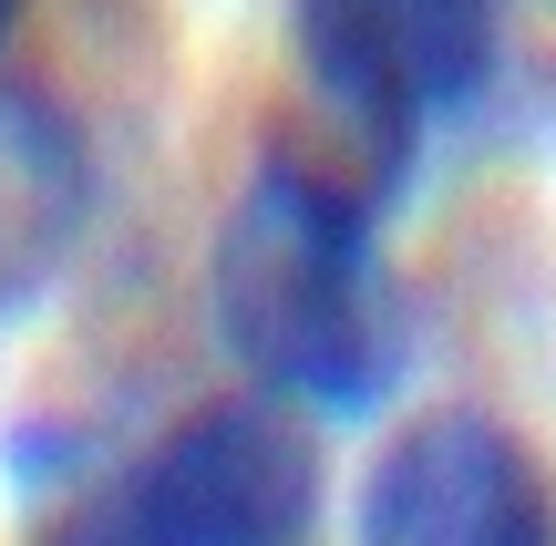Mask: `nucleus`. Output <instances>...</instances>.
<instances>
[{"mask_svg": "<svg viewBox=\"0 0 556 546\" xmlns=\"http://www.w3.org/2000/svg\"><path fill=\"white\" fill-rule=\"evenodd\" d=\"M289 31L309 93L381 176L495 82V0H289Z\"/></svg>", "mask_w": 556, "mask_h": 546, "instance_id": "7ed1b4c3", "label": "nucleus"}, {"mask_svg": "<svg viewBox=\"0 0 556 546\" xmlns=\"http://www.w3.org/2000/svg\"><path fill=\"white\" fill-rule=\"evenodd\" d=\"M11 31H21V0H0V41H11Z\"/></svg>", "mask_w": 556, "mask_h": 546, "instance_id": "423d86ee", "label": "nucleus"}, {"mask_svg": "<svg viewBox=\"0 0 556 546\" xmlns=\"http://www.w3.org/2000/svg\"><path fill=\"white\" fill-rule=\"evenodd\" d=\"M217 351L289 412L361 423L402 371V309L381 279L371 206L309 155H258L206 247Z\"/></svg>", "mask_w": 556, "mask_h": 546, "instance_id": "f257e3e1", "label": "nucleus"}, {"mask_svg": "<svg viewBox=\"0 0 556 546\" xmlns=\"http://www.w3.org/2000/svg\"><path fill=\"white\" fill-rule=\"evenodd\" d=\"M83 217H93V155L73 114L31 82H0V320H21L52 289Z\"/></svg>", "mask_w": 556, "mask_h": 546, "instance_id": "39448f33", "label": "nucleus"}, {"mask_svg": "<svg viewBox=\"0 0 556 546\" xmlns=\"http://www.w3.org/2000/svg\"><path fill=\"white\" fill-rule=\"evenodd\" d=\"M351 546H556V485L505 412L422 403L361 474Z\"/></svg>", "mask_w": 556, "mask_h": 546, "instance_id": "20e7f679", "label": "nucleus"}, {"mask_svg": "<svg viewBox=\"0 0 556 546\" xmlns=\"http://www.w3.org/2000/svg\"><path fill=\"white\" fill-rule=\"evenodd\" d=\"M319 526V454L289 403H206L165 423L135 465H114L52 546H309Z\"/></svg>", "mask_w": 556, "mask_h": 546, "instance_id": "f03ea898", "label": "nucleus"}]
</instances>
